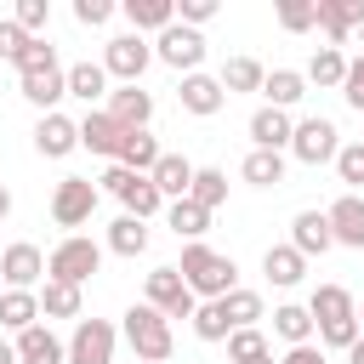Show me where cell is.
<instances>
[{"instance_id":"obj_1","label":"cell","mask_w":364,"mask_h":364,"mask_svg":"<svg viewBox=\"0 0 364 364\" xmlns=\"http://www.w3.org/2000/svg\"><path fill=\"white\" fill-rule=\"evenodd\" d=\"M301 307H307L313 336H318L324 353H347V347L364 336V330H358V301H353L347 284H313V296H307Z\"/></svg>"},{"instance_id":"obj_2","label":"cell","mask_w":364,"mask_h":364,"mask_svg":"<svg viewBox=\"0 0 364 364\" xmlns=\"http://www.w3.org/2000/svg\"><path fill=\"white\" fill-rule=\"evenodd\" d=\"M176 273H182V284L193 290V301H222L228 290H239V262L222 256V250H210L205 239H199V245H182Z\"/></svg>"},{"instance_id":"obj_3","label":"cell","mask_w":364,"mask_h":364,"mask_svg":"<svg viewBox=\"0 0 364 364\" xmlns=\"http://www.w3.org/2000/svg\"><path fill=\"white\" fill-rule=\"evenodd\" d=\"M119 336L131 341L136 364H165V358L176 353V330H171V318L154 313L148 301H131V307L119 313Z\"/></svg>"},{"instance_id":"obj_4","label":"cell","mask_w":364,"mask_h":364,"mask_svg":"<svg viewBox=\"0 0 364 364\" xmlns=\"http://www.w3.org/2000/svg\"><path fill=\"white\" fill-rule=\"evenodd\" d=\"M97 267H102V245H97L91 233H63V239L46 250V279H63V284H85Z\"/></svg>"},{"instance_id":"obj_5","label":"cell","mask_w":364,"mask_h":364,"mask_svg":"<svg viewBox=\"0 0 364 364\" xmlns=\"http://www.w3.org/2000/svg\"><path fill=\"white\" fill-rule=\"evenodd\" d=\"M148 63H154V40H142V34H131V28L102 46V74H108L114 85H142Z\"/></svg>"},{"instance_id":"obj_6","label":"cell","mask_w":364,"mask_h":364,"mask_svg":"<svg viewBox=\"0 0 364 364\" xmlns=\"http://www.w3.org/2000/svg\"><path fill=\"white\" fill-rule=\"evenodd\" d=\"M290 159H301V165H330L336 154H341V131H336V119H324V114H307V119H296V131H290V148H284Z\"/></svg>"},{"instance_id":"obj_7","label":"cell","mask_w":364,"mask_h":364,"mask_svg":"<svg viewBox=\"0 0 364 364\" xmlns=\"http://www.w3.org/2000/svg\"><path fill=\"white\" fill-rule=\"evenodd\" d=\"M142 301H148L154 313H165L171 324H176V318H193V307H199L193 290H188L182 273H176V262H165V267H154V273L142 279Z\"/></svg>"},{"instance_id":"obj_8","label":"cell","mask_w":364,"mask_h":364,"mask_svg":"<svg viewBox=\"0 0 364 364\" xmlns=\"http://www.w3.org/2000/svg\"><path fill=\"white\" fill-rule=\"evenodd\" d=\"M68 364H114V347H119V324L114 318H74L68 330Z\"/></svg>"},{"instance_id":"obj_9","label":"cell","mask_w":364,"mask_h":364,"mask_svg":"<svg viewBox=\"0 0 364 364\" xmlns=\"http://www.w3.org/2000/svg\"><path fill=\"white\" fill-rule=\"evenodd\" d=\"M97 199H102V193H97L91 176H63V182L51 188V222L74 233V228H85V222L97 216Z\"/></svg>"},{"instance_id":"obj_10","label":"cell","mask_w":364,"mask_h":364,"mask_svg":"<svg viewBox=\"0 0 364 364\" xmlns=\"http://www.w3.org/2000/svg\"><path fill=\"white\" fill-rule=\"evenodd\" d=\"M154 63H165V68H176V74H199V68H205V34H199V28H182V23L159 28V34H154Z\"/></svg>"},{"instance_id":"obj_11","label":"cell","mask_w":364,"mask_h":364,"mask_svg":"<svg viewBox=\"0 0 364 364\" xmlns=\"http://www.w3.org/2000/svg\"><path fill=\"white\" fill-rule=\"evenodd\" d=\"M0 284L6 290H40L46 284V250L28 239H11L0 250Z\"/></svg>"},{"instance_id":"obj_12","label":"cell","mask_w":364,"mask_h":364,"mask_svg":"<svg viewBox=\"0 0 364 364\" xmlns=\"http://www.w3.org/2000/svg\"><path fill=\"white\" fill-rule=\"evenodd\" d=\"M102 114H108L119 131H148V125H154V91H142V85H114V91L102 97Z\"/></svg>"},{"instance_id":"obj_13","label":"cell","mask_w":364,"mask_h":364,"mask_svg":"<svg viewBox=\"0 0 364 364\" xmlns=\"http://www.w3.org/2000/svg\"><path fill=\"white\" fill-rule=\"evenodd\" d=\"M176 102H182V114H193V119H210V114H222L228 108V91H222V80L216 74H182V85H176Z\"/></svg>"},{"instance_id":"obj_14","label":"cell","mask_w":364,"mask_h":364,"mask_svg":"<svg viewBox=\"0 0 364 364\" xmlns=\"http://www.w3.org/2000/svg\"><path fill=\"white\" fill-rule=\"evenodd\" d=\"M74 148H80V119H68L63 108L34 119V154H46V159H68Z\"/></svg>"},{"instance_id":"obj_15","label":"cell","mask_w":364,"mask_h":364,"mask_svg":"<svg viewBox=\"0 0 364 364\" xmlns=\"http://www.w3.org/2000/svg\"><path fill=\"white\" fill-rule=\"evenodd\" d=\"M17 91H23V102H28V108L57 114V102L68 97V68L57 63V68H40V74H17Z\"/></svg>"},{"instance_id":"obj_16","label":"cell","mask_w":364,"mask_h":364,"mask_svg":"<svg viewBox=\"0 0 364 364\" xmlns=\"http://www.w3.org/2000/svg\"><path fill=\"white\" fill-rule=\"evenodd\" d=\"M11 347H17V364H68V347H63V336L46 318L28 324L23 336H11Z\"/></svg>"},{"instance_id":"obj_17","label":"cell","mask_w":364,"mask_h":364,"mask_svg":"<svg viewBox=\"0 0 364 364\" xmlns=\"http://www.w3.org/2000/svg\"><path fill=\"white\" fill-rule=\"evenodd\" d=\"M296 256H324V250H336V239H330V222H324V210H296L290 216V239H284Z\"/></svg>"},{"instance_id":"obj_18","label":"cell","mask_w":364,"mask_h":364,"mask_svg":"<svg viewBox=\"0 0 364 364\" xmlns=\"http://www.w3.org/2000/svg\"><path fill=\"white\" fill-rule=\"evenodd\" d=\"M324 222H330V239H336V245L364 250V193H341V199L324 210Z\"/></svg>"},{"instance_id":"obj_19","label":"cell","mask_w":364,"mask_h":364,"mask_svg":"<svg viewBox=\"0 0 364 364\" xmlns=\"http://www.w3.org/2000/svg\"><path fill=\"white\" fill-rule=\"evenodd\" d=\"M245 131H250V148L284 154V148H290V131H296V119H290L284 108H267V102H262V108L250 114V125H245Z\"/></svg>"},{"instance_id":"obj_20","label":"cell","mask_w":364,"mask_h":364,"mask_svg":"<svg viewBox=\"0 0 364 364\" xmlns=\"http://www.w3.org/2000/svg\"><path fill=\"white\" fill-rule=\"evenodd\" d=\"M119 142H125V131H119L102 108H85V119H80V148H85V154H97V159H114V154H119Z\"/></svg>"},{"instance_id":"obj_21","label":"cell","mask_w":364,"mask_h":364,"mask_svg":"<svg viewBox=\"0 0 364 364\" xmlns=\"http://www.w3.org/2000/svg\"><path fill=\"white\" fill-rule=\"evenodd\" d=\"M318 6V28L330 34V46H347L353 28H364V0H313Z\"/></svg>"},{"instance_id":"obj_22","label":"cell","mask_w":364,"mask_h":364,"mask_svg":"<svg viewBox=\"0 0 364 364\" xmlns=\"http://www.w3.org/2000/svg\"><path fill=\"white\" fill-rule=\"evenodd\" d=\"M148 182L159 188L165 205H171V199H188V188H193V159H182V154H159V165L148 171Z\"/></svg>"},{"instance_id":"obj_23","label":"cell","mask_w":364,"mask_h":364,"mask_svg":"<svg viewBox=\"0 0 364 364\" xmlns=\"http://www.w3.org/2000/svg\"><path fill=\"white\" fill-rule=\"evenodd\" d=\"M148 239H154V233H148V222H136V216H125V210H119V216L108 222V233H102V250H114V256L136 262V256L148 250Z\"/></svg>"},{"instance_id":"obj_24","label":"cell","mask_w":364,"mask_h":364,"mask_svg":"<svg viewBox=\"0 0 364 364\" xmlns=\"http://www.w3.org/2000/svg\"><path fill=\"white\" fill-rule=\"evenodd\" d=\"M119 11H125V23H131V34H142V40L176 23V0H125Z\"/></svg>"},{"instance_id":"obj_25","label":"cell","mask_w":364,"mask_h":364,"mask_svg":"<svg viewBox=\"0 0 364 364\" xmlns=\"http://www.w3.org/2000/svg\"><path fill=\"white\" fill-rule=\"evenodd\" d=\"M301 80L318 85V91H341V80H347V51H341V46H318V51L307 57Z\"/></svg>"},{"instance_id":"obj_26","label":"cell","mask_w":364,"mask_h":364,"mask_svg":"<svg viewBox=\"0 0 364 364\" xmlns=\"http://www.w3.org/2000/svg\"><path fill=\"white\" fill-rule=\"evenodd\" d=\"M114 91V80L102 74V63H68V97H80L85 108H102V97Z\"/></svg>"},{"instance_id":"obj_27","label":"cell","mask_w":364,"mask_h":364,"mask_svg":"<svg viewBox=\"0 0 364 364\" xmlns=\"http://www.w3.org/2000/svg\"><path fill=\"white\" fill-rule=\"evenodd\" d=\"M159 136L154 131H125V142H119V154L108 159V165H125V171H136V176H148L154 165H159Z\"/></svg>"},{"instance_id":"obj_28","label":"cell","mask_w":364,"mask_h":364,"mask_svg":"<svg viewBox=\"0 0 364 364\" xmlns=\"http://www.w3.org/2000/svg\"><path fill=\"white\" fill-rule=\"evenodd\" d=\"M262 273H267V284L296 290V284L307 279V256H296L290 245H267V250H262Z\"/></svg>"},{"instance_id":"obj_29","label":"cell","mask_w":364,"mask_h":364,"mask_svg":"<svg viewBox=\"0 0 364 364\" xmlns=\"http://www.w3.org/2000/svg\"><path fill=\"white\" fill-rule=\"evenodd\" d=\"M40 324V296L34 290H0V336H23Z\"/></svg>"},{"instance_id":"obj_30","label":"cell","mask_w":364,"mask_h":364,"mask_svg":"<svg viewBox=\"0 0 364 364\" xmlns=\"http://www.w3.org/2000/svg\"><path fill=\"white\" fill-rule=\"evenodd\" d=\"M262 97H267V108H296L301 97H307V80H301V68H267V80H262Z\"/></svg>"},{"instance_id":"obj_31","label":"cell","mask_w":364,"mask_h":364,"mask_svg":"<svg viewBox=\"0 0 364 364\" xmlns=\"http://www.w3.org/2000/svg\"><path fill=\"white\" fill-rule=\"evenodd\" d=\"M165 228H171L176 239L199 245V239H205V228H210V210H199L193 199H171V205H165Z\"/></svg>"},{"instance_id":"obj_32","label":"cell","mask_w":364,"mask_h":364,"mask_svg":"<svg viewBox=\"0 0 364 364\" xmlns=\"http://www.w3.org/2000/svg\"><path fill=\"white\" fill-rule=\"evenodd\" d=\"M34 296H40V318H46V324H51V318H80V284L46 279Z\"/></svg>"},{"instance_id":"obj_33","label":"cell","mask_w":364,"mask_h":364,"mask_svg":"<svg viewBox=\"0 0 364 364\" xmlns=\"http://www.w3.org/2000/svg\"><path fill=\"white\" fill-rule=\"evenodd\" d=\"M222 313H228V330H256L262 318H267V307H262V290H228L222 296Z\"/></svg>"},{"instance_id":"obj_34","label":"cell","mask_w":364,"mask_h":364,"mask_svg":"<svg viewBox=\"0 0 364 364\" xmlns=\"http://www.w3.org/2000/svg\"><path fill=\"white\" fill-rule=\"evenodd\" d=\"M273 336H279L284 347H307V341H313L307 307H301V301H279V307H273Z\"/></svg>"},{"instance_id":"obj_35","label":"cell","mask_w":364,"mask_h":364,"mask_svg":"<svg viewBox=\"0 0 364 364\" xmlns=\"http://www.w3.org/2000/svg\"><path fill=\"white\" fill-rule=\"evenodd\" d=\"M188 199H193L199 210H222V205H228V171H216V165H193V188H188Z\"/></svg>"},{"instance_id":"obj_36","label":"cell","mask_w":364,"mask_h":364,"mask_svg":"<svg viewBox=\"0 0 364 364\" xmlns=\"http://www.w3.org/2000/svg\"><path fill=\"white\" fill-rule=\"evenodd\" d=\"M119 205H125V216H136V222L165 216V199H159V188H154L148 176H131V182H125V193H119Z\"/></svg>"},{"instance_id":"obj_37","label":"cell","mask_w":364,"mask_h":364,"mask_svg":"<svg viewBox=\"0 0 364 364\" xmlns=\"http://www.w3.org/2000/svg\"><path fill=\"white\" fill-rule=\"evenodd\" d=\"M216 80H222V91H228V97H239V91H262V80H267V68H262L256 57H228Z\"/></svg>"},{"instance_id":"obj_38","label":"cell","mask_w":364,"mask_h":364,"mask_svg":"<svg viewBox=\"0 0 364 364\" xmlns=\"http://www.w3.org/2000/svg\"><path fill=\"white\" fill-rule=\"evenodd\" d=\"M239 176H245L250 188H279V182H284V154L250 148V154H245V165H239Z\"/></svg>"},{"instance_id":"obj_39","label":"cell","mask_w":364,"mask_h":364,"mask_svg":"<svg viewBox=\"0 0 364 364\" xmlns=\"http://www.w3.org/2000/svg\"><path fill=\"white\" fill-rule=\"evenodd\" d=\"M188 324H193V336H199L205 347H216V341H228V336H233V330H228V313H222V301H199Z\"/></svg>"},{"instance_id":"obj_40","label":"cell","mask_w":364,"mask_h":364,"mask_svg":"<svg viewBox=\"0 0 364 364\" xmlns=\"http://www.w3.org/2000/svg\"><path fill=\"white\" fill-rule=\"evenodd\" d=\"M256 358H273V341L262 336V324L256 330H233L228 336V364H256Z\"/></svg>"},{"instance_id":"obj_41","label":"cell","mask_w":364,"mask_h":364,"mask_svg":"<svg viewBox=\"0 0 364 364\" xmlns=\"http://www.w3.org/2000/svg\"><path fill=\"white\" fill-rule=\"evenodd\" d=\"M11 23H17L28 40H46V28H51V0H17Z\"/></svg>"},{"instance_id":"obj_42","label":"cell","mask_w":364,"mask_h":364,"mask_svg":"<svg viewBox=\"0 0 364 364\" xmlns=\"http://www.w3.org/2000/svg\"><path fill=\"white\" fill-rule=\"evenodd\" d=\"M279 28L284 34H307V28H318V6L313 0H279Z\"/></svg>"},{"instance_id":"obj_43","label":"cell","mask_w":364,"mask_h":364,"mask_svg":"<svg viewBox=\"0 0 364 364\" xmlns=\"http://www.w3.org/2000/svg\"><path fill=\"white\" fill-rule=\"evenodd\" d=\"M330 165H336V176L347 182V193H358V188H364V142H358V136H353V142H341V154H336Z\"/></svg>"},{"instance_id":"obj_44","label":"cell","mask_w":364,"mask_h":364,"mask_svg":"<svg viewBox=\"0 0 364 364\" xmlns=\"http://www.w3.org/2000/svg\"><path fill=\"white\" fill-rule=\"evenodd\" d=\"M341 102L353 114H364V57H347V80H341Z\"/></svg>"},{"instance_id":"obj_45","label":"cell","mask_w":364,"mask_h":364,"mask_svg":"<svg viewBox=\"0 0 364 364\" xmlns=\"http://www.w3.org/2000/svg\"><path fill=\"white\" fill-rule=\"evenodd\" d=\"M114 11H119L114 0H74V23H80V28H102Z\"/></svg>"},{"instance_id":"obj_46","label":"cell","mask_w":364,"mask_h":364,"mask_svg":"<svg viewBox=\"0 0 364 364\" xmlns=\"http://www.w3.org/2000/svg\"><path fill=\"white\" fill-rule=\"evenodd\" d=\"M40 68H57V46L51 40H28V51L17 63V74H40Z\"/></svg>"},{"instance_id":"obj_47","label":"cell","mask_w":364,"mask_h":364,"mask_svg":"<svg viewBox=\"0 0 364 364\" xmlns=\"http://www.w3.org/2000/svg\"><path fill=\"white\" fill-rule=\"evenodd\" d=\"M23 51H28V34L11 17H0V63H23Z\"/></svg>"},{"instance_id":"obj_48","label":"cell","mask_w":364,"mask_h":364,"mask_svg":"<svg viewBox=\"0 0 364 364\" xmlns=\"http://www.w3.org/2000/svg\"><path fill=\"white\" fill-rule=\"evenodd\" d=\"M216 17V0H176V23L182 28H205Z\"/></svg>"},{"instance_id":"obj_49","label":"cell","mask_w":364,"mask_h":364,"mask_svg":"<svg viewBox=\"0 0 364 364\" xmlns=\"http://www.w3.org/2000/svg\"><path fill=\"white\" fill-rule=\"evenodd\" d=\"M131 176H136V171H125V165H102V176H97V193H114V199H119Z\"/></svg>"},{"instance_id":"obj_50","label":"cell","mask_w":364,"mask_h":364,"mask_svg":"<svg viewBox=\"0 0 364 364\" xmlns=\"http://www.w3.org/2000/svg\"><path fill=\"white\" fill-rule=\"evenodd\" d=\"M279 364H336V358H330L318 341H307V347H284V358H279Z\"/></svg>"},{"instance_id":"obj_51","label":"cell","mask_w":364,"mask_h":364,"mask_svg":"<svg viewBox=\"0 0 364 364\" xmlns=\"http://www.w3.org/2000/svg\"><path fill=\"white\" fill-rule=\"evenodd\" d=\"M0 364H17V347H11V336H0Z\"/></svg>"},{"instance_id":"obj_52","label":"cell","mask_w":364,"mask_h":364,"mask_svg":"<svg viewBox=\"0 0 364 364\" xmlns=\"http://www.w3.org/2000/svg\"><path fill=\"white\" fill-rule=\"evenodd\" d=\"M6 216H11V188L0 182V222H6Z\"/></svg>"},{"instance_id":"obj_53","label":"cell","mask_w":364,"mask_h":364,"mask_svg":"<svg viewBox=\"0 0 364 364\" xmlns=\"http://www.w3.org/2000/svg\"><path fill=\"white\" fill-rule=\"evenodd\" d=\"M347 364H364V336H358V341L347 347Z\"/></svg>"},{"instance_id":"obj_54","label":"cell","mask_w":364,"mask_h":364,"mask_svg":"<svg viewBox=\"0 0 364 364\" xmlns=\"http://www.w3.org/2000/svg\"><path fill=\"white\" fill-rule=\"evenodd\" d=\"M358 330H364V307H358Z\"/></svg>"},{"instance_id":"obj_55","label":"cell","mask_w":364,"mask_h":364,"mask_svg":"<svg viewBox=\"0 0 364 364\" xmlns=\"http://www.w3.org/2000/svg\"><path fill=\"white\" fill-rule=\"evenodd\" d=\"M0 290H6V284H0Z\"/></svg>"},{"instance_id":"obj_56","label":"cell","mask_w":364,"mask_h":364,"mask_svg":"<svg viewBox=\"0 0 364 364\" xmlns=\"http://www.w3.org/2000/svg\"><path fill=\"white\" fill-rule=\"evenodd\" d=\"M358 142H364V136H358Z\"/></svg>"}]
</instances>
